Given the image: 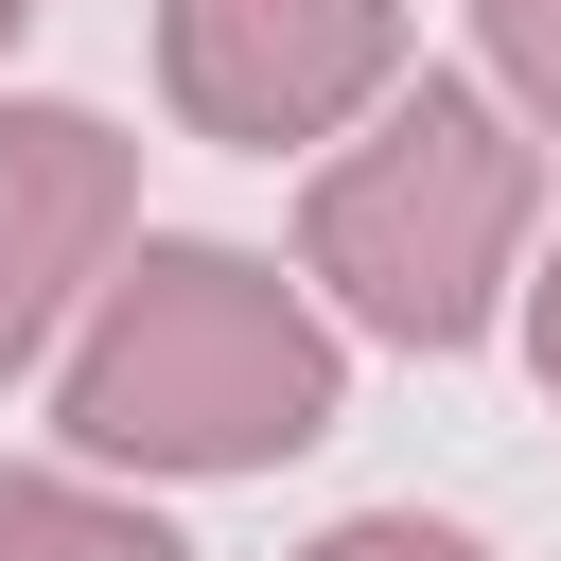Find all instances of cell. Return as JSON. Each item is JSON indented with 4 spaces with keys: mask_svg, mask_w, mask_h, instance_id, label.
Wrapping results in <instances>:
<instances>
[{
    "mask_svg": "<svg viewBox=\"0 0 561 561\" xmlns=\"http://www.w3.org/2000/svg\"><path fill=\"white\" fill-rule=\"evenodd\" d=\"M526 351H543V386H561V263L526 280Z\"/></svg>",
    "mask_w": 561,
    "mask_h": 561,
    "instance_id": "cell-8",
    "label": "cell"
},
{
    "mask_svg": "<svg viewBox=\"0 0 561 561\" xmlns=\"http://www.w3.org/2000/svg\"><path fill=\"white\" fill-rule=\"evenodd\" d=\"M403 70V0H158V88L193 140H333Z\"/></svg>",
    "mask_w": 561,
    "mask_h": 561,
    "instance_id": "cell-3",
    "label": "cell"
},
{
    "mask_svg": "<svg viewBox=\"0 0 561 561\" xmlns=\"http://www.w3.org/2000/svg\"><path fill=\"white\" fill-rule=\"evenodd\" d=\"M298 561H491L473 526H421V508H368V526H333V543H298Z\"/></svg>",
    "mask_w": 561,
    "mask_h": 561,
    "instance_id": "cell-7",
    "label": "cell"
},
{
    "mask_svg": "<svg viewBox=\"0 0 561 561\" xmlns=\"http://www.w3.org/2000/svg\"><path fill=\"white\" fill-rule=\"evenodd\" d=\"M53 421L140 473H263V456L333 438V333L245 245H140L105 280V333L70 351Z\"/></svg>",
    "mask_w": 561,
    "mask_h": 561,
    "instance_id": "cell-1",
    "label": "cell"
},
{
    "mask_svg": "<svg viewBox=\"0 0 561 561\" xmlns=\"http://www.w3.org/2000/svg\"><path fill=\"white\" fill-rule=\"evenodd\" d=\"M526 245V140L473 105V88H403L298 210V263L333 280V316H368L386 351H473L491 333V280Z\"/></svg>",
    "mask_w": 561,
    "mask_h": 561,
    "instance_id": "cell-2",
    "label": "cell"
},
{
    "mask_svg": "<svg viewBox=\"0 0 561 561\" xmlns=\"http://www.w3.org/2000/svg\"><path fill=\"white\" fill-rule=\"evenodd\" d=\"M473 35H491V70H508V105L561 123V0H473Z\"/></svg>",
    "mask_w": 561,
    "mask_h": 561,
    "instance_id": "cell-6",
    "label": "cell"
},
{
    "mask_svg": "<svg viewBox=\"0 0 561 561\" xmlns=\"http://www.w3.org/2000/svg\"><path fill=\"white\" fill-rule=\"evenodd\" d=\"M0 561H193V543L105 508V491H70V473H0Z\"/></svg>",
    "mask_w": 561,
    "mask_h": 561,
    "instance_id": "cell-5",
    "label": "cell"
},
{
    "mask_svg": "<svg viewBox=\"0 0 561 561\" xmlns=\"http://www.w3.org/2000/svg\"><path fill=\"white\" fill-rule=\"evenodd\" d=\"M18 18H35V0H0V35H18Z\"/></svg>",
    "mask_w": 561,
    "mask_h": 561,
    "instance_id": "cell-9",
    "label": "cell"
},
{
    "mask_svg": "<svg viewBox=\"0 0 561 561\" xmlns=\"http://www.w3.org/2000/svg\"><path fill=\"white\" fill-rule=\"evenodd\" d=\"M123 193H140V175H123V140H105L88 105H0V368L53 351L70 280H105Z\"/></svg>",
    "mask_w": 561,
    "mask_h": 561,
    "instance_id": "cell-4",
    "label": "cell"
}]
</instances>
